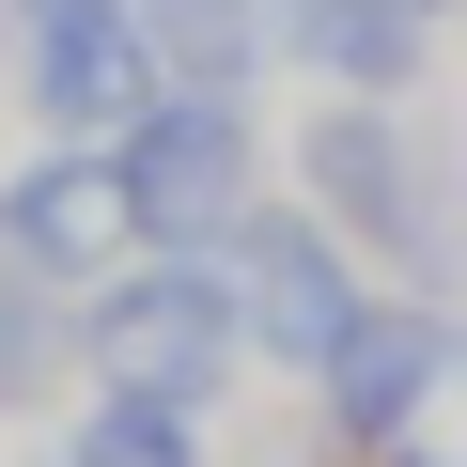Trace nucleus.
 <instances>
[{"mask_svg": "<svg viewBox=\"0 0 467 467\" xmlns=\"http://www.w3.org/2000/svg\"><path fill=\"white\" fill-rule=\"evenodd\" d=\"M312 187H327V218L358 234V250H389L420 296H467V156L451 140H420L374 94H343L312 125Z\"/></svg>", "mask_w": 467, "mask_h": 467, "instance_id": "1", "label": "nucleus"}, {"mask_svg": "<svg viewBox=\"0 0 467 467\" xmlns=\"http://www.w3.org/2000/svg\"><path fill=\"white\" fill-rule=\"evenodd\" d=\"M234 358H250V312L202 250H125L78 296V374L94 389H156V405H218Z\"/></svg>", "mask_w": 467, "mask_h": 467, "instance_id": "2", "label": "nucleus"}, {"mask_svg": "<svg viewBox=\"0 0 467 467\" xmlns=\"http://www.w3.org/2000/svg\"><path fill=\"white\" fill-rule=\"evenodd\" d=\"M16 94L47 140H125L171 94V63L140 32V0H16Z\"/></svg>", "mask_w": 467, "mask_h": 467, "instance_id": "3", "label": "nucleus"}, {"mask_svg": "<svg viewBox=\"0 0 467 467\" xmlns=\"http://www.w3.org/2000/svg\"><path fill=\"white\" fill-rule=\"evenodd\" d=\"M218 265H234V312H250V358H281V374H327L343 327L374 312L343 218H265V202H250V218L218 234Z\"/></svg>", "mask_w": 467, "mask_h": 467, "instance_id": "4", "label": "nucleus"}, {"mask_svg": "<svg viewBox=\"0 0 467 467\" xmlns=\"http://www.w3.org/2000/svg\"><path fill=\"white\" fill-rule=\"evenodd\" d=\"M250 171H265V140H250V109L234 94H202V78H171L140 125H125V187H140V250H218L234 218H250Z\"/></svg>", "mask_w": 467, "mask_h": 467, "instance_id": "5", "label": "nucleus"}, {"mask_svg": "<svg viewBox=\"0 0 467 467\" xmlns=\"http://www.w3.org/2000/svg\"><path fill=\"white\" fill-rule=\"evenodd\" d=\"M125 250H140L125 140H47V156H16V187H0V265H32V281L94 296Z\"/></svg>", "mask_w": 467, "mask_h": 467, "instance_id": "6", "label": "nucleus"}, {"mask_svg": "<svg viewBox=\"0 0 467 467\" xmlns=\"http://www.w3.org/2000/svg\"><path fill=\"white\" fill-rule=\"evenodd\" d=\"M436 389H451V312H358L343 358H327V420H343L358 451H389Z\"/></svg>", "mask_w": 467, "mask_h": 467, "instance_id": "7", "label": "nucleus"}, {"mask_svg": "<svg viewBox=\"0 0 467 467\" xmlns=\"http://www.w3.org/2000/svg\"><path fill=\"white\" fill-rule=\"evenodd\" d=\"M281 47H296L312 78H343V94H405L420 0H281Z\"/></svg>", "mask_w": 467, "mask_h": 467, "instance_id": "8", "label": "nucleus"}, {"mask_svg": "<svg viewBox=\"0 0 467 467\" xmlns=\"http://www.w3.org/2000/svg\"><path fill=\"white\" fill-rule=\"evenodd\" d=\"M140 32H156V63H171V78L234 94V78L265 63V32H281V0H140Z\"/></svg>", "mask_w": 467, "mask_h": 467, "instance_id": "9", "label": "nucleus"}, {"mask_svg": "<svg viewBox=\"0 0 467 467\" xmlns=\"http://www.w3.org/2000/svg\"><path fill=\"white\" fill-rule=\"evenodd\" d=\"M63 467H202V405H156V389H109L94 420H78V451Z\"/></svg>", "mask_w": 467, "mask_h": 467, "instance_id": "10", "label": "nucleus"}, {"mask_svg": "<svg viewBox=\"0 0 467 467\" xmlns=\"http://www.w3.org/2000/svg\"><path fill=\"white\" fill-rule=\"evenodd\" d=\"M63 358H78V312H63V281L0 265V389H47Z\"/></svg>", "mask_w": 467, "mask_h": 467, "instance_id": "11", "label": "nucleus"}, {"mask_svg": "<svg viewBox=\"0 0 467 467\" xmlns=\"http://www.w3.org/2000/svg\"><path fill=\"white\" fill-rule=\"evenodd\" d=\"M451 389H467V327H451Z\"/></svg>", "mask_w": 467, "mask_h": 467, "instance_id": "12", "label": "nucleus"}, {"mask_svg": "<svg viewBox=\"0 0 467 467\" xmlns=\"http://www.w3.org/2000/svg\"><path fill=\"white\" fill-rule=\"evenodd\" d=\"M0 63H16V32H0Z\"/></svg>", "mask_w": 467, "mask_h": 467, "instance_id": "13", "label": "nucleus"}]
</instances>
